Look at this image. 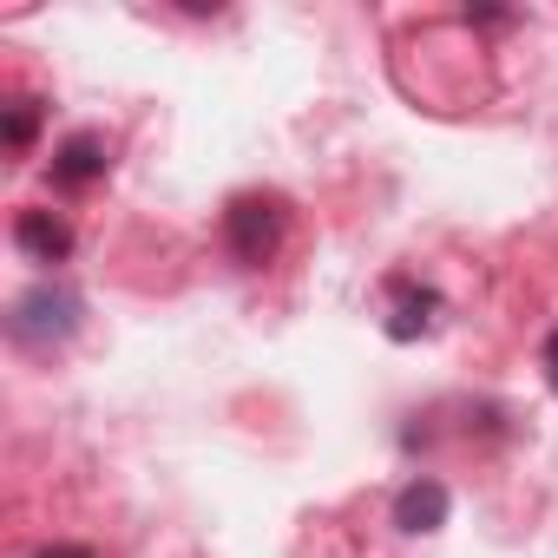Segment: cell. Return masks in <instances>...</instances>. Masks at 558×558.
<instances>
[{
    "label": "cell",
    "mask_w": 558,
    "mask_h": 558,
    "mask_svg": "<svg viewBox=\"0 0 558 558\" xmlns=\"http://www.w3.org/2000/svg\"><path fill=\"white\" fill-rule=\"evenodd\" d=\"M73 329H80V296H73L66 283L27 290V296L14 303V316H8V336H14L21 349H53V342H66Z\"/></svg>",
    "instance_id": "1"
},
{
    "label": "cell",
    "mask_w": 558,
    "mask_h": 558,
    "mask_svg": "<svg viewBox=\"0 0 558 558\" xmlns=\"http://www.w3.org/2000/svg\"><path fill=\"white\" fill-rule=\"evenodd\" d=\"M223 236H230V250L243 263H269L276 243H283V204L276 197H236L223 210Z\"/></svg>",
    "instance_id": "2"
},
{
    "label": "cell",
    "mask_w": 558,
    "mask_h": 558,
    "mask_svg": "<svg viewBox=\"0 0 558 558\" xmlns=\"http://www.w3.org/2000/svg\"><path fill=\"white\" fill-rule=\"evenodd\" d=\"M14 243H21L27 256H40V263H66V256H73V230H66L53 210H21V217H14Z\"/></svg>",
    "instance_id": "3"
},
{
    "label": "cell",
    "mask_w": 558,
    "mask_h": 558,
    "mask_svg": "<svg viewBox=\"0 0 558 558\" xmlns=\"http://www.w3.org/2000/svg\"><path fill=\"white\" fill-rule=\"evenodd\" d=\"M447 506H453V499H447L440 480H414V486L395 499V525H401V532H440V525H447Z\"/></svg>",
    "instance_id": "4"
},
{
    "label": "cell",
    "mask_w": 558,
    "mask_h": 558,
    "mask_svg": "<svg viewBox=\"0 0 558 558\" xmlns=\"http://www.w3.org/2000/svg\"><path fill=\"white\" fill-rule=\"evenodd\" d=\"M99 171H106V145H99L93 132L66 138L60 158H53V178H60V184H86V178H99Z\"/></svg>",
    "instance_id": "5"
},
{
    "label": "cell",
    "mask_w": 558,
    "mask_h": 558,
    "mask_svg": "<svg viewBox=\"0 0 558 558\" xmlns=\"http://www.w3.org/2000/svg\"><path fill=\"white\" fill-rule=\"evenodd\" d=\"M27 132H34V99H14V112H8V145L21 151V145H27Z\"/></svg>",
    "instance_id": "6"
},
{
    "label": "cell",
    "mask_w": 558,
    "mask_h": 558,
    "mask_svg": "<svg viewBox=\"0 0 558 558\" xmlns=\"http://www.w3.org/2000/svg\"><path fill=\"white\" fill-rule=\"evenodd\" d=\"M40 558H93V551H80V545H60V551H40Z\"/></svg>",
    "instance_id": "7"
}]
</instances>
